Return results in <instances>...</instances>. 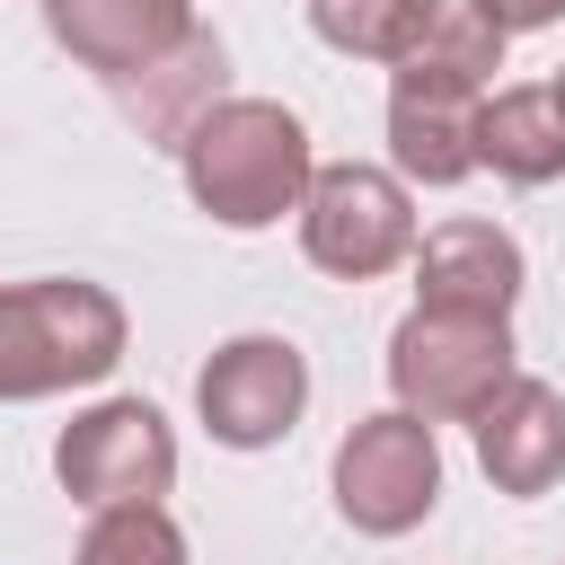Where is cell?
Here are the masks:
<instances>
[{"mask_svg": "<svg viewBox=\"0 0 565 565\" xmlns=\"http://www.w3.org/2000/svg\"><path fill=\"white\" fill-rule=\"evenodd\" d=\"M124 335L132 327L106 282H79V274L0 282V406L97 388L124 362Z\"/></svg>", "mask_w": 565, "mask_h": 565, "instance_id": "obj_2", "label": "cell"}, {"mask_svg": "<svg viewBox=\"0 0 565 565\" xmlns=\"http://www.w3.org/2000/svg\"><path fill=\"white\" fill-rule=\"evenodd\" d=\"M397 79H450V88H486L503 71V18L486 0H424L406 53L388 62Z\"/></svg>", "mask_w": 565, "mask_h": 565, "instance_id": "obj_13", "label": "cell"}, {"mask_svg": "<svg viewBox=\"0 0 565 565\" xmlns=\"http://www.w3.org/2000/svg\"><path fill=\"white\" fill-rule=\"evenodd\" d=\"M185 194L221 221V230H274L282 212H300L318 159H309V124L274 97H221L185 141Z\"/></svg>", "mask_w": 565, "mask_h": 565, "instance_id": "obj_1", "label": "cell"}, {"mask_svg": "<svg viewBox=\"0 0 565 565\" xmlns=\"http://www.w3.org/2000/svg\"><path fill=\"white\" fill-rule=\"evenodd\" d=\"M115 97L132 106V124L141 132H159V141H185L212 106H221V35H185L177 53H159L150 71H132V79H115Z\"/></svg>", "mask_w": 565, "mask_h": 565, "instance_id": "obj_14", "label": "cell"}, {"mask_svg": "<svg viewBox=\"0 0 565 565\" xmlns=\"http://www.w3.org/2000/svg\"><path fill=\"white\" fill-rule=\"evenodd\" d=\"M477 168H494L503 185L565 177V97H556V79L486 88V106H477Z\"/></svg>", "mask_w": 565, "mask_h": 565, "instance_id": "obj_12", "label": "cell"}, {"mask_svg": "<svg viewBox=\"0 0 565 565\" xmlns=\"http://www.w3.org/2000/svg\"><path fill=\"white\" fill-rule=\"evenodd\" d=\"M468 433H477V468L494 477V494H547L556 477H565V397L547 388V380H530V371H512L477 415H468Z\"/></svg>", "mask_w": 565, "mask_h": 565, "instance_id": "obj_8", "label": "cell"}, {"mask_svg": "<svg viewBox=\"0 0 565 565\" xmlns=\"http://www.w3.org/2000/svg\"><path fill=\"white\" fill-rule=\"evenodd\" d=\"M44 26L71 62L106 71V79H132V71H150L159 53H177L194 35V0H44Z\"/></svg>", "mask_w": 565, "mask_h": 565, "instance_id": "obj_10", "label": "cell"}, {"mask_svg": "<svg viewBox=\"0 0 565 565\" xmlns=\"http://www.w3.org/2000/svg\"><path fill=\"white\" fill-rule=\"evenodd\" d=\"M406 265H415V300H424V309H486V318H512V300H521V282H530L512 230H494V221H441V230L415 238Z\"/></svg>", "mask_w": 565, "mask_h": 565, "instance_id": "obj_9", "label": "cell"}, {"mask_svg": "<svg viewBox=\"0 0 565 565\" xmlns=\"http://www.w3.org/2000/svg\"><path fill=\"white\" fill-rule=\"evenodd\" d=\"M53 477L88 512H106V503H159L177 486V433H168V415L150 397H97L88 415L62 424Z\"/></svg>", "mask_w": 565, "mask_h": 565, "instance_id": "obj_6", "label": "cell"}, {"mask_svg": "<svg viewBox=\"0 0 565 565\" xmlns=\"http://www.w3.org/2000/svg\"><path fill=\"white\" fill-rule=\"evenodd\" d=\"M494 18H503V35H530V26H556L565 18V0H486Z\"/></svg>", "mask_w": 565, "mask_h": 565, "instance_id": "obj_17", "label": "cell"}, {"mask_svg": "<svg viewBox=\"0 0 565 565\" xmlns=\"http://www.w3.org/2000/svg\"><path fill=\"white\" fill-rule=\"evenodd\" d=\"M415 9H424V0H309V26H318L335 53L397 62L406 35H415Z\"/></svg>", "mask_w": 565, "mask_h": 565, "instance_id": "obj_16", "label": "cell"}, {"mask_svg": "<svg viewBox=\"0 0 565 565\" xmlns=\"http://www.w3.org/2000/svg\"><path fill=\"white\" fill-rule=\"evenodd\" d=\"M477 106H486V88L388 79V159H397V177H415V185L477 177Z\"/></svg>", "mask_w": 565, "mask_h": 565, "instance_id": "obj_11", "label": "cell"}, {"mask_svg": "<svg viewBox=\"0 0 565 565\" xmlns=\"http://www.w3.org/2000/svg\"><path fill=\"white\" fill-rule=\"evenodd\" d=\"M512 371H521L512 318H486V309H424L415 300L388 335V388L424 424H468Z\"/></svg>", "mask_w": 565, "mask_h": 565, "instance_id": "obj_3", "label": "cell"}, {"mask_svg": "<svg viewBox=\"0 0 565 565\" xmlns=\"http://www.w3.org/2000/svg\"><path fill=\"white\" fill-rule=\"evenodd\" d=\"M556 97H565V71H556Z\"/></svg>", "mask_w": 565, "mask_h": 565, "instance_id": "obj_18", "label": "cell"}, {"mask_svg": "<svg viewBox=\"0 0 565 565\" xmlns=\"http://www.w3.org/2000/svg\"><path fill=\"white\" fill-rule=\"evenodd\" d=\"M309 406V362L291 335H230L194 371V415L221 450H274Z\"/></svg>", "mask_w": 565, "mask_h": 565, "instance_id": "obj_7", "label": "cell"}, {"mask_svg": "<svg viewBox=\"0 0 565 565\" xmlns=\"http://www.w3.org/2000/svg\"><path fill=\"white\" fill-rule=\"evenodd\" d=\"M433 503H441V450L424 415L380 406L335 441V512L362 539H406Z\"/></svg>", "mask_w": 565, "mask_h": 565, "instance_id": "obj_5", "label": "cell"}, {"mask_svg": "<svg viewBox=\"0 0 565 565\" xmlns=\"http://www.w3.org/2000/svg\"><path fill=\"white\" fill-rule=\"evenodd\" d=\"M71 565H185V530L168 521V503H106L88 512Z\"/></svg>", "mask_w": 565, "mask_h": 565, "instance_id": "obj_15", "label": "cell"}, {"mask_svg": "<svg viewBox=\"0 0 565 565\" xmlns=\"http://www.w3.org/2000/svg\"><path fill=\"white\" fill-rule=\"evenodd\" d=\"M300 247L318 274L335 282H371L388 265L415 256V203H406V177L371 168V159H335L309 177L300 194Z\"/></svg>", "mask_w": 565, "mask_h": 565, "instance_id": "obj_4", "label": "cell"}]
</instances>
